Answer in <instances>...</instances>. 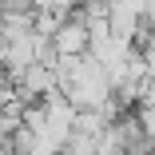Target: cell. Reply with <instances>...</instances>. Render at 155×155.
Wrapping results in <instances>:
<instances>
[{
	"instance_id": "obj_1",
	"label": "cell",
	"mask_w": 155,
	"mask_h": 155,
	"mask_svg": "<svg viewBox=\"0 0 155 155\" xmlns=\"http://www.w3.org/2000/svg\"><path fill=\"white\" fill-rule=\"evenodd\" d=\"M52 48H56L60 56H87V52H91V28H87L80 16H68L64 28L52 36Z\"/></svg>"
}]
</instances>
